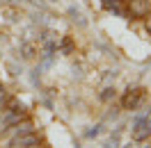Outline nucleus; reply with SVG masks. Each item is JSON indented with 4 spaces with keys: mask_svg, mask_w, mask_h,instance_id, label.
<instances>
[{
    "mask_svg": "<svg viewBox=\"0 0 151 148\" xmlns=\"http://www.w3.org/2000/svg\"><path fill=\"white\" fill-rule=\"evenodd\" d=\"M144 96H147V91H144L142 87L128 89V91L124 93V98H122L124 110H137V107H142V105H144Z\"/></svg>",
    "mask_w": 151,
    "mask_h": 148,
    "instance_id": "obj_1",
    "label": "nucleus"
},
{
    "mask_svg": "<svg viewBox=\"0 0 151 148\" xmlns=\"http://www.w3.org/2000/svg\"><path fill=\"white\" fill-rule=\"evenodd\" d=\"M151 137V116H137L133 121V139L144 141Z\"/></svg>",
    "mask_w": 151,
    "mask_h": 148,
    "instance_id": "obj_2",
    "label": "nucleus"
},
{
    "mask_svg": "<svg viewBox=\"0 0 151 148\" xmlns=\"http://www.w3.org/2000/svg\"><path fill=\"white\" fill-rule=\"evenodd\" d=\"M39 137L35 132H28V134H16L12 139V148H30V146H37Z\"/></svg>",
    "mask_w": 151,
    "mask_h": 148,
    "instance_id": "obj_3",
    "label": "nucleus"
},
{
    "mask_svg": "<svg viewBox=\"0 0 151 148\" xmlns=\"http://www.w3.org/2000/svg\"><path fill=\"white\" fill-rule=\"evenodd\" d=\"M23 119H25V112H12V110H7V114L0 119V130L5 132V130H9L12 125L21 123Z\"/></svg>",
    "mask_w": 151,
    "mask_h": 148,
    "instance_id": "obj_4",
    "label": "nucleus"
},
{
    "mask_svg": "<svg viewBox=\"0 0 151 148\" xmlns=\"http://www.w3.org/2000/svg\"><path fill=\"white\" fill-rule=\"evenodd\" d=\"M131 14L137 18L149 14V0H131Z\"/></svg>",
    "mask_w": 151,
    "mask_h": 148,
    "instance_id": "obj_5",
    "label": "nucleus"
},
{
    "mask_svg": "<svg viewBox=\"0 0 151 148\" xmlns=\"http://www.w3.org/2000/svg\"><path fill=\"white\" fill-rule=\"evenodd\" d=\"M14 137H16V134H28V132H35V125H32V123H30V121H23V123H16V125H14Z\"/></svg>",
    "mask_w": 151,
    "mask_h": 148,
    "instance_id": "obj_6",
    "label": "nucleus"
},
{
    "mask_svg": "<svg viewBox=\"0 0 151 148\" xmlns=\"http://www.w3.org/2000/svg\"><path fill=\"white\" fill-rule=\"evenodd\" d=\"M60 50H62L64 55H69V53L73 50V43H71V39H64V41L60 43Z\"/></svg>",
    "mask_w": 151,
    "mask_h": 148,
    "instance_id": "obj_7",
    "label": "nucleus"
},
{
    "mask_svg": "<svg viewBox=\"0 0 151 148\" xmlns=\"http://www.w3.org/2000/svg\"><path fill=\"white\" fill-rule=\"evenodd\" d=\"M103 7L108 11H112L114 7H119V0H103Z\"/></svg>",
    "mask_w": 151,
    "mask_h": 148,
    "instance_id": "obj_8",
    "label": "nucleus"
},
{
    "mask_svg": "<svg viewBox=\"0 0 151 148\" xmlns=\"http://www.w3.org/2000/svg\"><path fill=\"white\" fill-rule=\"evenodd\" d=\"M69 14L73 16V21H78L80 25H85V18H83V14H80V11H76V9H69Z\"/></svg>",
    "mask_w": 151,
    "mask_h": 148,
    "instance_id": "obj_9",
    "label": "nucleus"
},
{
    "mask_svg": "<svg viewBox=\"0 0 151 148\" xmlns=\"http://www.w3.org/2000/svg\"><path fill=\"white\" fill-rule=\"evenodd\" d=\"M101 98H103V100H110V98H114V89H110V87H108V89H103Z\"/></svg>",
    "mask_w": 151,
    "mask_h": 148,
    "instance_id": "obj_10",
    "label": "nucleus"
},
{
    "mask_svg": "<svg viewBox=\"0 0 151 148\" xmlns=\"http://www.w3.org/2000/svg\"><path fill=\"white\" fill-rule=\"evenodd\" d=\"M23 53H25V57H32V48L25 43V46H23Z\"/></svg>",
    "mask_w": 151,
    "mask_h": 148,
    "instance_id": "obj_11",
    "label": "nucleus"
},
{
    "mask_svg": "<svg viewBox=\"0 0 151 148\" xmlns=\"http://www.w3.org/2000/svg\"><path fill=\"white\" fill-rule=\"evenodd\" d=\"M147 28H149V34H151V18H149V23H147Z\"/></svg>",
    "mask_w": 151,
    "mask_h": 148,
    "instance_id": "obj_12",
    "label": "nucleus"
},
{
    "mask_svg": "<svg viewBox=\"0 0 151 148\" xmlns=\"http://www.w3.org/2000/svg\"><path fill=\"white\" fill-rule=\"evenodd\" d=\"M124 148H131V146H124Z\"/></svg>",
    "mask_w": 151,
    "mask_h": 148,
    "instance_id": "obj_13",
    "label": "nucleus"
}]
</instances>
